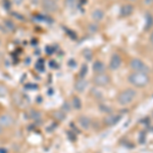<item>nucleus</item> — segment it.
Wrapping results in <instances>:
<instances>
[{
  "label": "nucleus",
  "mask_w": 153,
  "mask_h": 153,
  "mask_svg": "<svg viewBox=\"0 0 153 153\" xmlns=\"http://www.w3.org/2000/svg\"><path fill=\"white\" fill-rule=\"evenodd\" d=\"M120 65H122V57L117 53L112 54L109 60V68L111 71H117Z\"/></svg>",
  "instance_id": "0eeeda50"
},
{
  "label": "nucleus",
  "mask_w": 153,
  "mask_h": 153,
  "mask_svg": "<svg viewBox=\"0 0 153 153\" xmlns=\"http://www.w3.org/2000/svg\"><path fill=\"white\" fill-rule=\"evenodd\" d=\"M133 12H134V6L131 3H126L120 7V16H122V18H128V16H132Z\"/></svg>",
  "instance_id": "6e6552de"
},
{
  "label": "nucleus",
  "mask_w": 153,
  "mask_h": 153,
  "mask_svg": "<svg viewBox=\"0 0 153 153\" xmlns=\"http://www.w3.org/2000/svg\"><path fill=\"white\" fill-rule=\"evenodd\" d=\"M3 25H4V27H5V29L9 32H12V31L16 30V25H14L13 22L10 21V19H6V21H4Z\"/></svg>",
  "instance_id": "dca6fc26"
},
{
  "label": "nucleus",
  "mask_w": 153,
  "mask_h": 153,
  "mask_svg": "<svg viewBox=\"0 0 153 153\" xmlns=\"http://www.w3.org/2000/svg\"><path fill=\"white\" fill-rule=\"evenodd\" d=\"M145 141H146V135L144 134V133H141L139 136V142L140 144H144Z\"/></svg>",
  "instance_id": "bb28decb"
},
{
  "label": "nucleus",
  "mask_w": 153,
  "mask_h": 153,
  "mask_svg": "<svg viewBox=\"0 0 153 153\" xmlns=\"http://www.w3.org/2000/svg\"><path fill=\"white\" fill-rule=\"evenodd\" d=\"M87 73H88V66L86 65H83L82 68H81V71H80V74H79V76H80L81 78H84V76L87 75Z\"/></svg>",
  "instance_id": "5701e85b"
},
{
  "label": "nucleus",
  "mask_w": 153,
  "mask_h": 153,
  "mask_svg": "<svg viewBox=\"0 0 153 153\" xmlns=\"http://www.w3.org/2000/svg\"><path fill=\"white\" fill-rule=\"evenodd\" d=\"M83 56L86 60H91V59L93 58V53L90 49H85V50L83 51Z\"/></svg>",
  "instance_id": "6ab92c4d"
},
{
  "label": "nucleus",
  "mask_w": 153,
  "mask_h": 153,
  "mask_svg": "<svg viewBox=\"0 0 153 153\" xmlns=\"http://www.w3.org/2000/svg\"><path fill=\"white\" fill-rule=\"evenodd\" d=\"M7 94V88L4 85L0 84V97H3Z\"/></svg>",
  "instance_id": "b1692460"
},
{
  "label": "nucleus",
  "mask_w": 153,
  "mask_h": 153,
  "mask_svg": "<svg viewBox=\"0 0 153 153\" xmlns=\"http://www.w3.org/2000/svg\"><path fill=\"white\" fill-rule=\"evenodd\" d=\"M65 3L66 7H68L70 9H74L76 5V0H65Z\"/></svg>",
  "instance_id": "4be33fe9"
},
{
  "label": "nucleus",
  "mask_w": 153,
  "mask_h": 153,
  "mask_svg": "<svg viewBox=\"0 0 153 153\" xmlns=\"http://www.w3.org/2000/svg\"><path fill=\"white\" fill-rule=\"evenodd\" d=\"M54 117H55L57 120H59V122H61V120H65V112L63 111V110H59V111H56L55 113H54Z\"/></svg>",
  "instance_id": "a211bd4d"
},
{
  "label": "nucleus",
  "mask_w": 153,
  "mask_h": 153,
  "mask_svg": "<svg viewBox=\"0 0 153 153\" xmlns=\"http://www.w3.org/2000/svg\"><path fill=\"white\" fill-rule=\"evenodd\" d=\"M128 82L135 88H144L150 83L149 74L132 71L128 76Z\"/></svg>",
  "instance_id": "f257e3e1"
},
{
  "label": "nucleus",
  "mask_w": 153,
  "mask_h": 153,
  "mask_svg": "<svg viewBox=\"0 0 153 153\" xmlns=\"http://www.w3.org/2000/svg\"><path fill=\"white\" fill-rule=\"evenodd\" d=\"M78 124L83 130H89L91 128V126H92V120L89 117L82 115V117L78 118Z\"/></svg>",
  "instance_id": "1a4fd4ad"
},
{
  "label": "nucleus",
  "mask_w": 153,
  "mask_h": 153,
  "mask_svg": "<svg viewBox=\"0 0 153 153\" xmlns=\"http://www.w3.org/2000/svg\"><path fill=\"white\" fill-rule=\"evenodd\" d=\"M87 85H88L87 81H86L84 78H80L76 82V84H75V89H76V92L83 93L84 91H85L86 89H87Z\"/></svg>",
  "instance_id": "f8f14e48"
},
{
  "label": "nucleus",
  "mask_w": 153,
  "mask_h": 153,
  "mask_svg": "<svg viewBox=\"0 0 153 153\" xmlns=\"http://www.w3.org/2000/svg\"><path fill=\"white\" fill-rule=\"evenodd\" d=\"M149 42L153 47V32H151V34H150V36H149Z\"/></svg>",
  "instance_id": "7c9ffc66"
},
{
  "label": "nucleus",
  "mask_w": 153,
  "mask_h": 153,
  "mask_svg": "<svg viewBox=\"0 0 153 153\" xmlns=\"http://www.w3.org/2000/svg\"><path fill=\"white\" fill-rule=\"evenodd\" d=\"M92 68L95 74H103V73H105V71H106V66L101 60L94 61L92 65Z\"/></svg>",
  "instance_id": "ddd939ff"
},
{
  "label": "nucleus",
  "mask_w": 153,
  "mask_h": 153,
  "mask_svg": "<svg viewBox=\"0 0 153 153\" xmlns=\"http://www.w3.org/2000/svg\"><path fill=\"white\" fill-rule=\"evenodd\" d=\"M31 1L32 4H34V5H38L39 3H41V0H30Z\"/></svg>",
  "instance_id": "c756f323"
},
{
  "label": "nucleus",
  "mask_w": 153,
  "mask_h": 153,
  "mask_svg": "<svg viewBox=\"0 0 153 153\" xmlns=\"http://www.w3.org/2000/svg\"><path fill=\"white\" fill-rule=\"evenodd\" d=\"M93 83L96 87H105L110 83V76L107 74H96L93 78Z\"/></svg>",
  "instance_id": "20e7f679"
},
{
  "label": "nucleus",
  "mask_w": 153,
  "mask_h": 153,
  "mask_svg": "<svg viewBox=\"0 0 153 153\" xmlns=\"http://www.w3.org/2000/svg\"><path fill=\"white\" fill-rule=\"evenodd\" d=\"M12 2H13V3L16 4V5L19 6V5H21V4L24 2V0H12Z\"/></svg>",
  "instance_id": "cd10ccee"
},
{
  "label": "nucleus",
  "mask_w": 153,
  "mask_h": 153,
  "mask_svg": "<svg viewBox=\"0 0 153 153\" xmlns=\"http://www.w3.org/2000/svg\"><path fill=\"white\" fill-rule=\"evenodd\" d=\"M71 107L76 110L81 109V107H82V102H81V99L78 97V96H74V97L71 98Z\"/></svg>",
  "instance_id": "4468645a"
},
{
  "label": "nucleus",
  "mask_w": 153,
  "mask_h": 153,
  "mask_svg": "<svg viewBox=\"0 0 153 153\" xmlns=\"http://www.w3.org/2000/svg\"><path fill=\"white\" fill-rule=\"evenodd\" d=\"M144 4L147 6H150L153 4V0H144Z\"/></svg>",
  "instance_id": "c85d7f7f"
},
{
  "label": "nucleus",
  "mask_w": 153,
  "mask_h": 153,
  "mask_svg": "<svg viewBox=\"0 0 153 153\" xmlns=\"http://www.w3.org/2000/svg\"><path fill=\"white\" fill-rule=\"evenodd\" d=\"M13 124V117L10 114H1L0 115V127L1 128H7L10 127Z\"/></svg>",
  "instance_id": "9d476101"
},
{
  "label": "nucleus",
  "mask_w": 153,
  "mask_h": 153,
  "mask_svg": "<svg viewBox=\"0 0 153 153\" xmlns=\"http://www.w3.org/2000/svg\"><path fill=\"white\" fill-rule=\"evenodd\" d=\"M30 117H31L32 120H40V117H41V113L39 112V111H37V110H31L30 111Z\"/></svg>",
  "instance_id": "412c9836"
},
{
  "label": "nucleus",
  "mask_w": 153,
  "mask_h": 153,
  "mask_svg": "<svg viewBox=\"0 0 153 153\" xmlns=\"http://www.w3.org/2000/svg\"><path fill=\"white\" fill-rule=\"evenodd\" d=\"M136 97H137V91L133 88H127V89H125V90H123L122 92L117 95V100L120 105L127 106L131 104V103L135 100Z\"/></svg>",
  "instance_id": "f03ea898"
},
{
  "label": "nucleus",
  "mask_w": 153,
  "mask_h": 153,
  "mask_svg": "<svg viewBox=\"0 0 153 153\" xmlns=\"http://www.w3.org/2000/svg\"><path fill=\"white\" fill-rule=\"evenodd\" d=\"M99 110L101 112H104L106 114H109V113L112 112V108L110 106H108L105 103H100L99 104Z\"/></svg>",
  "instance_id": "2eb2a0df"
},
{
  "label": "nucleus",
  "mask_w": 153,
  "mask_h": 153,
  "mask_svg": "<svg viewBox=\"0 0 153 153\" xmlns=\"http://www.w3.org/2000/svg\"><path fill=\"white\" fill-rule=\"evenodd\" d=\"M71 108V104H70V103H68V102H65V104L62 105V110H63V111H65V112L70 111Z\"/></svg>",
  "instance_id": "393cba45"
},
{
  "label": "nucleus",
  "mask_w": 153,
  "mask_h": 153,
  "mask_svg": "<svg viewBox=\"0 0 153 153\" xmlns=\"http://www.w3.org/2000/svg\"><path fill=\"white\" fill-rule=\"evenodd\" d=\"M145 19H145V22H146V26H145V28H146V30H149L153 25V18H152V16H150V14H147Z\"/></svg>",
  "instance_id": "aec40b11"
},
{
  "label": "nucleus",
  "mask_w": 153,
  "mask_h": 153,
  "mask_svg": "<svg viewBox=\"0 0 153 153\" xmlns=\"http://www.w3.org/2000/svg\"><path fill=\"white\" fill-rule=\"evenodd\" d=\"M98 30H99V26H98V24L95 23V22H94V23H92V24H90L88 26V31L90 32V33H92V34L98 32Z\"/></svg>",
  "instance_id": "f3484780"
},
{
  "label": "nucleus",
  "mask_w": 153,
  "mask_h": 153,
  "mask_svg": "<svg viewBox=\"0 0 153 153\" xmlns=\"http://www.w3.org/2000/svg\"><path fill=\"white\" fill-rule=\"evenodd\" d=\"M2 129H3V128H1V127H0V135L2 134V131H3V130H2Z\"/></svg>",
  "instance_id": "2f4dec72"
},
{
  "label": "nucleus",
  "mask_w": 153,
  "mask_h": 153,
  "mask_svg": "<svg viewBox=\"0 0 153 153\" xmlns=\"http://www.w3.org/2000/svg\"><path fill=\"white\" fill-rule=\"evenodd\" d=\"M120 120H122V114H120V113L111 112L104 117V120H103V124H104L106 127H113V126L117 125Z\"/></svg>",
  "instance_id": "39448f33"
},
{
  "label": "nucleus",
  "mask_w": 153,
  "mask_h": 153,
  "mask_svg": "<svg viewBox=\"0 0 153 153\" xmlns=\"http://www.w3.org/2000/svg\"><path fill=\"white\" fill-rule=\"evenodd\" d=\"M105 16V12L102 10L101 8H96L92 11V14H91V18H92L93 21L95 23H99V22L102 21Z\"/></svg>",
  "instance_id": "9b49d317"
},
{
  "label": "nucleus",
  "mask_w": 153,
  "mask_h": 153,
  "mask_svg": "<svg viewBox=\"0 0 153 153\" xmlns=\"http://www.w3.org/2000/svg\"><path fill=\"white\" fill-rule=\"evenodd\" d=\"M0 46H1V40H0Z\"/></svg>",
  "instance_id": "473e14b6"
},
{
  "label": "nucleus",
  "mask_w": 153,
  "mask_h": 153,
  "mask_svg": "<svg viewBox=\"0 0 153 153\" xmlns=\"http://www.w3.org/2000/svg\"><path fill=\"white\" fill-rule=\"evenodd\" d=\"M131 1H136V0H131Z\"/></svg>",
  "instance_id": "72a5a7b5"
},
{
  "label": "nucleus",
  "mask_w": 153,
  "mask_h": 153,
  "mask_svg": "<svg viewBox=\"0 0 153 153\" xmlns=\"http://www.w3.org/2000/svg\"><path fill=\"white\" fill-rule=\"evenodd\" d=\"M130 68L133 71H137V73L149 74V71H150L149 66L139 58H133L132 60L130 61Z\"/></svg>",
  "instance_id": "7ed1b4c3"
},
{
  "label": "nucleus",
  "mask_w": 153,
  "mask_h": 153,
  "mask_svg": "<svg viewBox=\"0 0 153 153\" xmlns=\"http://www.w3.org/2000/svg\"><path fill=\"white\" fill-rule=\"evenodd\" d=\"M41 5L46 12H55L58 8L55 0H41Z\"/></svg>",
  "instance_id": "423d86ee"
},
{
  "label": "nucleus",
  "mask_w": 153,
  "mask_h": 153,
  "mask_svg": "<svg viewBox=\"0 0 153 153\" xmlns=\"http://www.w3.org/2000/svg\"><path fill=\"white\" fill-rule=\"evenodd\" d=\"M91 93H92V95L94 96V97H96V98H99V97H101L100 92H99V91H98L96 88H93L92 90H91Z\"/></svg>",
  "instance_id": "a878e982"
}]
</instances>
